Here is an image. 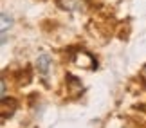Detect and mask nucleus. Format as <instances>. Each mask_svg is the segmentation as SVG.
Listing matches in <instances>:
<instances>
[{"mask_svg":"<svg viewBox=\"0 0 146 128\" xmlns=\"http://www.w3.org/2000/svg\"><path fill=\"white\" fill-rule=\"evenodd\" d=\"M58 5L65 11H85L87 9L85 0H58Z\"/></svg>","mask_w":146,"mask_h":128,"instance_id":"f257e3e1","label":"nucleus"},{"mask_svg":"<svg viewBox=\"0 0 146 128\" xmlns=\"http://www.w3.org/2000/svg\"><path fill=\"white\" fill-rule=\"evenodd\" d=\"M50 63H52V60H50L49 54H40V56L36 58V69H38V72L45 76L49 72V69H50Z\"/></svg>","mask_w":146,"mask_h":128,"instance_id":"f03ea898","label":"nucleus"},{"mask_svg":"<svg viewBox=\"0 0 146 128\" xmlns=\"http://www.w3.org/2000/svg\"><path fill=\"white\" fill-rule=\"evenodd\" d=\"M76 63H80V65H87L88 69H96V62H94V58H92L88 52H78Z\"/></svg>","mask_w":146,"mask_h":128,"instance_id":"7ed1b4c3","label":"nucleus"},{"mask_svg":"<svg viewBox=\"0 0 146 128\" xmlns=\"http://www.w3.org/2000/svg\"><path fill=\"white\" fill-rule=\"evenodd\" d=\"M11 22H13V18H7V15L5 13H2V32H5L7 31V27H11Z\"/></svg>","mask_w":146,"mask_h":128,"instance_id":"20e7f679","label":"nucleus"},{"mask_svg":"<svg viewBox=\"0 0 146 128\" xmlns=\"http://www.w3.org/2000/svg\"><path fill=\"white\" fill-rule=\"evenodd\" d=\"M2 99H5L7 97V83H5V80L2 78V96H0Z\"/></svg>","mask_w":146,"mask_h":128,"instance_id":"39448f33","label":"nucleus"},{"mask_svg":"<svg viewBox=\"0 0 146 128\" xmlns=\"http://www.w3.org/2000/svg\"><path fill=\"white\" fill-rule=\"evenodd\" d=\"M141 76H143V78H144V80H146V65L143 67V70H141Z\"/></svg>","mask_w":146,"mask_h":128,"instance_id":"423d86ee","label":"nucleus"}]
</instances>
